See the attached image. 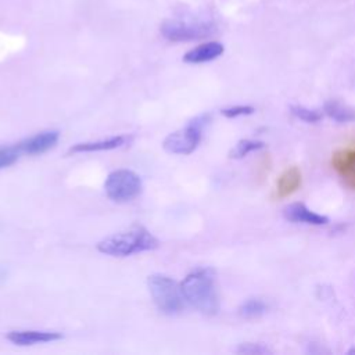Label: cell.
<instances>
[{
    "label": "cell",
    "instance_id": "1",
    "mask_svg": "<svg viewBox=\"0 0 355 355\" xmlns=\"http://www.w3.org/2000/svg\"><path fill=\"white\" fill-rule=\"evenodd\" d=\"M184 300L189 305L204 315H215L219 311V297L215 273L209 268L190 272L180 283Z\"/></svg>",
    "mask_w": 355,
    "mask_h": 355
},
{
    "label": "cell",
    "instance_id": "2",
    "mask_svg": "<svg viewBox=\"0 0 355 355\" xmlns=\"http://www.w3.org/2000/svg\"><path fill=\"white\" fill-rule=\"evenodd\" d=\"M157 247L158 240L143 226H133L97 243V250L110 257H129L155 250Z\"/></svg>",
    "mask_w": 355,
    "mask_h": 355
},
{
    "label": "cell",
    "instance_id": "3",
    "mask_svg": "<svg viewBox=\"0 0 355 355\" xmlns=\"http://www.w3.org/2000/svg\"><path fill=\"white\" fill-rule=\"evenodd\" d=\"M161 35L169 42H194L216 32L214 21L200 17L168 18L159 26Z\"/></svg>",
    "mask_w": 355,
    "mask_h": 355
},
{
    "label": "cell",
    "instance_id": "4",
    "mask_svg": "<svg viewBox=\"0 0 355 355\" xmlns=\"http://www.w3.org/2000/svg\"><path fill=\"white\" fill-rule=\"evenodd\" d=\"M147 284L154 304L164 313H178L187 304L180 284L169 276L151 275L148 276Z\"/></svg>",
    "mask_w": 355,
    "mask_h": 355
},
{
    "label": "cell",
    "instance_id": "5",
    "mask_svg": "<svg viewBox=\"0 0 355 355\" xmlns=\"http://www.w3.org/2000/svg\"><path fill=\"white\" fill-rule=\"evenodd\" d=\"M211 115L201 114L191 119L184 128L168 135L164 140V148L171 154L187 155L193 153L201 141L202 130L209 123Z\"/></svg>",
    "mask_w": 355,
    "mask_h": 355
},
{
    "label": "cell",
    "instance_id": "6",
    "mask_svg": "<svg viewBox=\"0 0 355 355\" xmlns=\"http://www.w3.org/2000/svg\"><path fill=\"white\" fill-rule=\"evenodd\" d=\"M104 190L110 200L115 202H128L140 194L141 179L130 169H116L107 176Z\"/></svg>",
    "mask_w": 355,
    "mask_h": 355
},
{
    "label": "cell",
    "instance_id": "7",
    "mask_svg": "<svg viewBox=\"0 0 355 355\" xmlns=\"http://www.w3.org/2000/svg\"><path fill=\"white\" fill-rule=\"evenodd\" d=\"M331 165L345 186L355 191V147L343 148L334 153Z\"/></svg>",
    "mask_w": 355,
    "mask_h": 355
},
{
    "label": "cell",
    "instance_id": "8",
    "mask_svg": "<svg viewBox=\"0 0 355 355\" xmlns=\"http://www.w3.org/2000/svg\"><path fill=\"white\" fill-rule=\"evenodd\" d=\"M60 140L58 130H44L35 136H31L21 143H18V148L21 153L28 155H39L49 150H51Z\"/></svg>",
    "mask_w": 355,
    "mask_h": 355
},
{
    "label": "cell",
    "instance_id": "9",
    "mask_svg": "<svg viewBox=\"0 0 355 355\" xmlns=\"http://www.w3.org/2000/svg\"><path fill=\"white\" fill-rule=\"evenodd\" d=\"M62 338L58 331H43V330H12L7 333V340L15 345L26 347L40 343H53Z\"/></svg>",
    "mask_w": 355,
    "mask_h": 355
},
{
    "label": "cell",
    "instance_id": "10",
    "mask_svg": "<svg viewBox=\"0 0 355 355\" xmlns=\"http://www.w3.org/2000/svg\"><path fill=\"white\" fill-rule=\"evenodd\" d=\"M283 214H284L286 219H288L291 222H295V223H305V225L320 226V225H326L329 222L327 216L311 211L302 202H293V204L287 205L284 208Z\"/></svg>",
    "mask_w": 355,
    "mask_h": 355
},
{
    "label": "cell",
    "instance_id": "11",
    "mask_svg": "<svg viewBox=\"0 0 355 355\" xmlns=\"http://www.w3.org/2000/svg\"><path fill=\"white\" fill-rule=\"evenodd\" d=\"M223 44L219 42H205L183 55V61L187 64H202L212 61L223 54Z\"/></svg>",
    "mask_w": 355,
    "mask_h": 355
},
{
    "label": "cell",
    "instance_id": "12",
    "mask_svg": "<svg viewBox=\"0 0 355 355\" xmlns=\"http://www.w3.org/2000/svg\"><path fill=\"white\" fill-rule=\"evenodd\" d=\"M128 141L126 136H112L108 139L103 140H96V141H85V143H78L69 148L71 154H79V153H94V151H107V150H114L121 146H123Z\"/></svg>",
    "mask_w": 355,
    "mask_h": 355
},
{
    "label": "cell",
    "instance_id": "13",
    "mask_svg": "<svg viewBox=\"0 0 355 355\" xmlns=\"http://www.w3.org/2000/svg\"><path fill=\"white\" fill-rule=\"evenodd\" d=\"M301 186V172L297 166H290L283 171L276 182V196L284 198L295 193Z\"/></svg>",
    "mask_w": 355,
    "mask_h": 355
},
{
    "label": "cell",
    "instance_id": "14",
    "mask_svg": "<svg viewBox=\"0 0 355 355\" xmlns=\"http://www.w3.org/2000/svg\"><path fill=\"white\" fill-rule=\"evenodd\" d=\"M324 112L333 118L337 122H352L355 121V110L348 107V105H343L337 101H327L324 104Z\"/></svg>",
    "mask_w": 355,
    "mask_h": 355
},
{
    "label": "cell",
    "instance_id": "15",
    "mask_svg": "<svg viewBox=\"0 0 355 355\" xmlns=\"http://www.w3.org/2000/svg\"><path fill=\"white\" fill-rule=\"evenodd\" d=\"M268 309V305L259 300V298H251V300H247L245 302H243L239 308V313L241 318H245V319H255V318H259L262 316Z\"/></svg>",
    "mask_w": 355,
    "mask_h": 355
},
{
    "label": "cell",
    "instance_id": "16",
    "mask_svg": "<svg viewBox=\"0 0 355 355\" xmlns=\"http://www.w3.org/2000/svg\"><path fill=\"white\" fill-rule=\"evenodd\" d=\"M263 143L259 141V140H251V139H243L240 141H237V144L230 150L229 153V157L230 158H243L245 155H248L250 153H254V151H258L261 148H263Z\"/></svg>",
    "mask_w": 355,
    "mask_h": 355
},
{
    "label": "cell",
    "instance_id": "17",
    "mask_svg": "<svg viewBox=\"0 0 355 355\" xmlns=\"http://www.w3.org/2000/svg\"><path fill=\"white\" fill-rule=\"evenodd\" d=\"M290 111L295 118H298L304 122H308V123H315V122H319L322 119V112L320 111L308 108L305 105H291Z\"/></svg>",
    "mask_w": 355,
    "mask_h": 355
},
{
    "label": "cell",
    "instance_id": "18",
    "mask_svg": "<svg viewBox=\"0 0 355 355\" xmlns=\"http://www.w3.org/2000/svg\"><path fill=\"white\" fill-rule=\"evenodd\" d=\"M236 352L244 355H268L272 354V349L262 343H243L237 347Z\"/></svg>",
    "mask_w": 355,
    "mask_h": 355
},
{
    "label": "cell",
    "instance_id": "19",
    "mask_svg": "<svg viewBox=\"0 0 355 355\" xmlns=\"http://www.w3.org/2000/svg\"><path fill=\"white\" fill-rule=\"evenodd\" d=\"M19 154H22V153L19 151L18 146L0 147V169L15 164L19 158Z\"/></svg>",
    "mask_w": 355,
    "mask_h": 355
},
{
    "label": "cell",
    "instance_id": "20",
    "mask_svg": "<svg viewBox=\"0 0 355 355\" xmlns=\"http://www.w3.org/2000/svg\"><path fill=\"white\" fill-rule=\"evenodd\" d=\"M255 110L251 105H233V107L220 110L222 115H225L226 118H237V116H243V115H250Z\"/></svg>",
    "mask_w": 355,
    "mask_h": 355
},
{
    "label": "cell",
    "instance_id": "21",
    "mask_svg": "<svg viewBox=\"0 0 355 355\" xmlns=\"http://www.w3.org/2000/svg\"><path fill=\"white\" fill-rule=\"evenodd\" d=\"M348 354H355V345H354V347H351V348L348 349Z\"/></svg>",
    "mask_w": 355,
    "mask_h": 355
}]
</instances>
